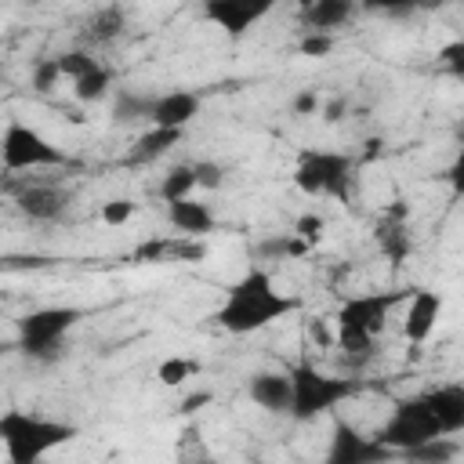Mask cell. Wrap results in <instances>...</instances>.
<instances>
[{"label":"cell","instance_id":"obj_34","mask_svg":"<svg viewBox=\"0 0 464 464\" xmlns=\"http://www.w3.org/2000/svg\"><path fill=\"white\" fill-rule=\"evenodd\" d=\"M424 0H359V11H377V14H406L417 11Z\"/></svg>","mask_w":464,"mask_h":464},{"label":"cell","instance_id":"obj_11","mask_svg":"<svg viewBox=\"0 0 464 464\" xmlns=\"http://www.w3.org/2000/svg\"><path fill=\"white\" fill-rule=\"evenodd\" d=\"M442 294L439 290H428V286H417V290H410V297H406V315H402V337L413 344V348H420L431 334H435V326H439V319H442Z\"/></svg>","mask_w":464,"mask_h":464},{"label":"cell","instance_id":"obj_32","mask_svg":"<svg viewBox=\"0 0 464 464\" xmlns=\"http://www.w3.org/2000/svg\"><path fill=\"white\" fill-rule=\"evenodd\" d=\"M134 218V199H105L102 203V221L109 225V228H116V225H127Z\"/></svg>","mask_w":464,"mask_h":464},{"label":"cell","instance_id":"obj_28","mask_svg":"<svg viewBox=\"0 0 464 464\" xmlns=\"http://www.w3.org/2000/svg\"><path fill=\"white\" fill-rule=\"evenodd\" d=\"M62 80H65V76H62L58 54H54V58H40V62L33 65V76H29V83H33V91H36V94H51Z\"/></svg>","mask_w":464,"mask_h":464},{"label":"cell","instance_id":"obj_27","mask_svg":"<svg viewBox=\"0 0 464 464\" xmlns=\"http://www.w3.org/2000/svg\"><path fill=\"white\" fill-rule=\"evenodd\" d=\"M457 453H460V446L453 442V435H439V439H428V442L406 450L402 457H406V460H424V464H446V460H453Z\"/></svg>","mask_w":464,"mask_h":464},{"label":"cell","instance_id":"obj_6","mask_svg":"<svg viewBox=\"0 0 464 464\" xmlns=\"http://www.w3.org/2000/svg\"><path fill=\"white\" fill-rule=\"evenodd\" d=\"M355 160L334 149H304L294 163V185L312 199H348Z\"/></svg>","mask_w":464,"mask_h":464},{"label":"cell","instance_id":"obj_8","mask_svg":"<svg viewBox=\"0 0 464 464\" xmlns=\"http://www.w3.org/2000/svg\"><path fill=\"white\" fill-rule=\"evenodd\" d=\"M0 156H4V170L18 174V170H40V167H65L69 156L44 138L36 127L22 123V120H7L4 138H0Z\"/></svg>","mask_w":464,"mask_h":464},{"label":"cell","instance_id":"obj_36","mask_svg":"<svg viewBox=\"0 0 464 464\" xmlns=\"http://www.w3.org/2000/svg\"><path fill=\"white\" fill-rule=\"evenodd\" d=\"M439 58H442V65H446L457 80H464V36L453 40V44H446V47L439 51Z\"/></svg>","mask_w":464,"mask_h":464},{"label":"cell","instance_id":"obj_40","mask_svg":"<svg viewBox=\"0 0 464 464\" xmlns=\"http://www.w3.org/2000/svg\"><path fill=\"white\" fill-rule=\"evenodd\" d=\"M210 399H214L210 392H196V395H188V399H185V406H181V410H199V406H207Z\"/></svg>","mask_w":464,"mask_h":464},{"label":"cell","instance_id":"obj_31","mask_svg":"<svg viewBox=\"0 0 464 464\" xmlns=\"http://www.w3.org/2000/svg\"><path fill=\"white\" fill-rule=\"evenodd\" d=\"M297 51L304 58H326L334 51V33H308L304 29V36L297 40Z\"/></svg>","mask_w":464,"mask_h":464},{"label":"cell","instance_id":"obj_30","mask_svg":"<svg viewBox=\"0 0 464 464\" xmlns=\"http://www.w3.org/2000/svg\"><path fill=\"white\" fill-rule=\"evenodd\" d=\"M294 232H297V236L315 250V246L323 243V236H326V221H323L319 214H312V210H308V214H297V218H294Z\"/></svg>","mask_w":464,"mask_h":464},{"label":"cell","instance_id":"obj_7","mask_svg":"<svg viewBox=\"0 0 464 464\" xmlns=\"http://www.w3.org/2000/svg\"><path fill=\"white\" fill-rule=\"evenodd\" d=\"M439 435H442V428H439L435 413L428 410L424 395L395 399V402H392V413H388L384 424L373 431V439L384 442V446H388L392 453H399V457H402L406 450L428 442V439H439Z\"/></svg>","mask_w":464,"mask_h":464},{"label":"cell","instance_id":"obj_20","mask_svg":"<svg viewBox=\"0 0 464 464\" xmlns=\"http://www.w3.org/2000/svg\"><path fill=\"white\" fill-rule=\"evenodd\" d=\"M373 239H377V250L388 257V261H406V254H410V228H406V210L402 207H392L381 221H377V232H373Z\"/></svg>","mask_w":464,"mask_h":464},{"label":"cell","instance_id":"obj_13","mask_svg":"<svg viewBox=\"0 0 464 464\" xmlns=\"http://www.w3.org/2000/svg\"><path fill=\"white\" fill-rule=\"evenodd\" d=\"M246 395L254 406H261L265 413L272 417H290V406H294V384H290V370L279 373V370H261L246 381Z\"/></svg>","mask_w":464,"mask_h":464},{"label":"cell","instance_id":"obj_9","mask_svg":"<svg viewBox=\"0 0 464 464\" xmlns=\"http://www.w3.org/2000/svg\"><path fill=\"white\" fill-rule=\"evenodd\" d=\"M279 4L283 0H199V14L203 22L221 29L228 40H239L257 22H265Z\"/></svg>","mask_w":464,"mask_h":464},{"label":"cell","instance_id":"obj_10","mask_svg":"<svg viewBox=\"0 0 464 464\" xmlns=\"http://www.w3.org/2000/svg\"><path fill=\"white\" fill-rule=\"evenodd\" d=\"M388 457H395V453L384 442H377L373 435H362L344 417L334 420V435H330V450H326L330 464H377V460H388Z\"/></svg>","mask_w":464,"mask_h":464},{"label":"cell","instance_id":"obj_18","mask_svg":"<svg viewBox=\"0 0 464 464\" xmlns=\"http://www.w3.org/2000/svg\"><path fill=\"white\" fill-rule=\"evenodd\" d=\"M355 11H359V0H304L301 25L308 33H337L355 18Z\"/></svg>","mask_w":464,"mask_h":464},{"label":"cell","instance_id":"obj_37","mask_svg":"<svg viewBox=\"0 0 464 464\" xmlns=\"http://www.w3.org/2000/svg\"><path fill=\"white\" fill-rule=\"evenodd\" d=\"M294 112H297V116H312V112H319V91H304V94H297V98H294Z\"/></svg>","mask_w":464,"mask_h":464},{"label":"cell","instance_id":"obj_21","mask_svg":"<svg viewBox=\"0 0 464 464\" xmlns=\"http://www.w3.org/2000/svg\"><path fill=\"white\" fill-rule=\"evenodd\" d=\"M123 25H127V14H123V7H116V4H109V7H98L87 22H83V29H80V44L83 47H98V44H109V40H116L120 33H123Z\"/></svg>","mask_w":464,"mask_h":464},{"label":"cell","instance_id":"obj_29","mask_svg":"<svg viewBox=\"0 0 464 464\" xmlns=\"http://www.w3.org/2000/svg\"><path fill=\"white\" fill-rule=\"evenodd\" d=\"M58 65H62V76L65 80H76V76L91 72L98 65V58L91 54V47H72V51H62L58 54Z\"/></svg>","mask_w":464,"mask_h":464},{"label":"cell","instance_id":"obj_19","mask_svg":"<svg viewBox=\"0 0 464 464\" xmlns=\"http://www.w3.org/2000/svg\"><path fill=\"white\" fill-rule=\"evenodd\" d=\"M181 134H185V130H178V127H156V123H149V127L134 138V145L127 149V163H134V167L156 163L160 156H167V152L181 141Z\"/></svg>","mask_w":464,"mask_h":464},{"label":"cell","instance_id":"obj_33","mask_svg":"<svg viewBox=\"0 0 464 464\" xmlns=\"http://www.w3.org/2000/svg\"><path fill=\"white\" fill-rule=\"evenodd\" d=\"M196 181H199L203 192H214V188L225 185V167L214 163V160H199V163H196Z\"/></svg>","mask_w":464,"mask_h":464},{"label":"cell","instance_id":"obj_5","mask_svg":"<svg viewBox=\"0 0 464 464\" xmlns=\"http://www.w3.org/2000/svg\"><path fill=\"white\" fill-rule=\"evenodd\" d=\"M80 319H83V308H76V304L33 308L18 319V348L36 362H51L65 352V337L72 334V326Z\"/></svg>","mask_w":464,"mask_h":464},{"label":"cell","instance_id":"obj_24","mask_svg":"<svg viewBox=\"0 0 464 464\" xmlns=\"http://www.w3.org/2000/svg\"><path fill=\"white\" fill-rule=\"evenodd\" d=\"M196 188H199V181H196V163H174V167L163 174V181H160V199H163V203L185 199V196H192Z\"/></svg>","mask_w":464,"mask_h":464},{"label":"cell","instance_id":"obj_3","mask_svg":"<svg viewBox=\"0 0 464 464\" xmlns=\"http://www.w3.org/2000/svg\"><path fill=\"white\" fill-rule=\"evenodd\" d=\"M72 439H76V424H69V420L14 410V406L0 413V442H4V457L11 464H36Z\"/></svg>","mask_w":464,"mask_h":464},{"label":"cell","instance_id":"obj_25","mask_svg":"<svg viewBox=\"0 0 464 464\" xmlns=\"http://www.w3.org/2000/svg\"><path fill=\"white\" fill-rule=\"evenodd\" d=\"M149 116H152V94L116 91V102H112V120L116 123H134V120H149Z\"/></svg>","mask_w":464,"mask_h":464},{"label":"cell","instance_id":"obj_14","mask_svg":"<svg viewBox=\"0 0 464 464\" xmlns=\"http://www.w3.org/2000/svg\"><path fill=\"white\" fill-rule=\"evenodd\" d=\"M14 207L29 218V221H40V225H47V221H58V218H65V210H69V192L65 188H58V185H22L18 192H14Z\"/></svg>","mask_w":464,"mask_h":464},{"label":"cell","instance_id":"obj_16","mask_svg":"<svg viewBox=\"0 0 464 464\" xmlns=\"http://www.w3.org/2000/svg\"><path fill=\"white\" fill-rule=\"evenodd\" d=\"M420 395H424L428 410L435 413L442 435H460L464 431V381H446V384H435Z\"/></svg>","mask_w":464,"mask_h":464},{"label":"cell","instance_id":"obj_15","mask_svg":"<svg viewBox=\"0 0 464 464\" xmlns=\"http://www.w3.org/2000/svg\"><path fill=\"white\" fill-rule=\"evenodd\" d=\"M203 109V98L196 91H185V87H174V91H163V94H152V116L149 123L156 127H178L185 130Z\"/></svg>","mask_w":464,"mask_h":464},{"label":"cell","instance_id":"obj_4","mask_svg":"<svg viewBox=\"0 0 464 464\" xmlns=\"http://www.w3.org/2000/svg\"><path fill=\"white\" fill-rule=\"evenodd\" d=\"M290 384H294V406L290 417L294 420H315L323 413H334L341 402H348L352 395H359V377H341V373H323L312 362H294L290 366Z\"/></svg>","mask_w":464,"mask_h":464},{"label":"cell","instance_id":"obj_17","mask_svg":"<svg viewBox=\"0 0 464 464\" xmlns=\"http://www.w3.org/2000/svg\"><path fill=\"white\" fill-rule=\"evenodd\" d=\"M167 221L174 225V232H185V236H199L207 239L214 228H218V218H214V207L203 203V199H170L167 203Z\"/></svg>","mask_w":464,"mask_h":464},{"label":"cell","instance_id":"obj_38","mask_svg":"<svg viewBox=\"0 0 464 464\" xmlns=\"http://www.w3.org/2000/svg\"><path fill=\"white\" fill-rule=\"evenodd\" d=\"M341 112H344V98H334V102L323 109V120H326V123H337V120H341Z\"/></svg>","mask_w":464,"mask_h":464},{"label":"cell","instance_id":"obj_23","mask_svg":"<svg viewBox=\"0 0 464 464\" xmlns=\"http://www.w3.org/2000/svg\"><path fill=\"white\" fill-rule=\"evenodd\" d=\"M312 254V246L290 228V232H279V236H268L257 243V257L261 261H290V257H304Z\"/></svg>","mask_w":464,"mask_h":464},{"label":"cell","instance_id":"obj_22","mask_svg":"<svg viewBox=\"0 0 464 464\" xmlns=\"http://www.w3.org/2000/svg\"><path fill=\"white\" fill-rule=\"evenodd\" d=\"M69 91H72V98H76V102L94 105V102H102V98L112 91V69L98 62L91 72H83V76L69 80Z\"/></svg>","mask_w":464,"mask_h":464},{"label":"cell","instance_id":"obj_35","mask_svg":"<svg viewBox=\"0 0 464 464\" xmlns=\"http://www.w3.org/2000/svg\"><path fill=\"white\" fill-rule=\"evenodd\" d=\"M446 185H450V192H453V199H460L464 196V145L457 149V156L450 160V167H446Z\"/></svg>","mask_w":464,"mask_h":464},{"label":"cell","instance_id":"obj_2","mask_svg":"<svg viewBox=\"0 0 464 464\" xmlns=\"http://www.w3.org/2000/svg\"><path fill=\"white\" fill-rule=\"evenodd\" d=\"M406 290H373L341 301L334 315V348H341L352 359H366L373 352V341L384 334L392 308L406 304Z\"/></svg>","mask_w":464,"mask_h":464},{"label":"cell","instance_id":"obj_1","mask_svg":"<svg viewBox=\"0 0 464 464\" xmlns=\"http://www.w3.org/2000/svg\"><path fill=\"white\" fill-rule=\"evenodd\" d=\"M297 308H301V297L283 294L265 268H250L225 290V301L214 312V326L225 334L246 337V334H257V330L294 315Z\"/></svg>","mask_w":464,"mask_h":464},{"label":"cell","instance_id":"obj_39","mask_svg":"<svg viewBox=\"0 0 464 464\" xmlns=\"http://www.w3.org/2000/svg\"><path fill=\"white\" fill-rule=\"evenodd\" d=\"M308 334H312V341H319V344H334V334H326V326H323V323H312V326H308Z\"/></svg>","mask_w":464,"mask_h":464},{"label":"cell","instance_id":"obj_12","mask_svg":"<svg viewBox=\"0 0 464 464\" xmlns=\"http://www.w3.org/2000/svg\"><path fill=\"white\" fill-rule=\"evenodd\" d=\"M130 257L134 261H145V265H174V261L192 265V261H203L207 257V239L185 236V232H178V236H156V239L134 246Z\"/></svg>","mask_w":464,"mask_h":464},{"label":"cell","instance_id":"obj_26","mask_svg":"<svg viewBox=\"0 0 464 464\" xmlns=\"http://www.w3.org/2000/svg\"><path fill=\"white\" fill-rule=\"evenodd\" d=\"M203 366H199V359H188V355H170V359H163L160 366H156V381L163 384V388H181L188 377H196Z\"/></svg>","mask_w":464,"mask_h":464}]
</instances>
